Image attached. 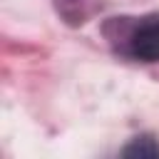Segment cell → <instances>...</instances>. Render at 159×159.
Instances as JSON below:
<instances>
[{
    "instance_id": "cell-1",
    "label": "cell",
    "mask_w": 159,
    "mask_h": 159,
    "mask_svg": "<svg viewBox=\"0 0 159 159\" xmlns=\"http://www.w3.org/2000/svg\"><path fill=\"white\" fill-rule=\"evenodd\" d=\"M129 55L142 62H159V17L142 20L129 35Z\"/></svg>"
},
{
    "instance_id": "cell-2",
    "label": "cell",
    "mask_w": 159,
    "mask_h": 159,
    "mask_svg": "<svg viewBox=\"0 0 159 159\" xmlns=\"http://www.w3.org/2000/svg\"><path fill=\"white\" fill-rule=\"evenodd\" d=\"M122 157H159V144L154 137H137L132 144L122 149Z\"/></svg>"
}]
</instances>
